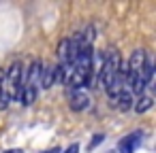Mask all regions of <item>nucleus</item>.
I'll use <instances>...</instances> for the list:
<instances>
[{
	"mask_svg": "<svg viewBox=\"0 0 156 153\" xmlns=\"http://www.w3.org/2000/svg\"><path fill=\"white\" fill-rule=\"evenodd\" d=\"M109 153H118V151H109Z\"/></svg>",
	"mask_w": 156,
	"mask_h": 153,
	"instance_id": "obj_14",
	"label": "nucleus"
},
{
	"mask_svg": "<svg viewBox=\"0 0 156 153\" xmlns=\"http://www.w3.org/2000/svg\"><path fill=\"white\" fill-rule=\"evenodd\" d=\"M152 104H154V100H152V96H139L135 102H133V111L135 113H145V111H150L152 108Z\"/></svg>",
	"mask_w": 156,
	"mask_h": 153,
	"instance_id": "obj_8",
	"label": "nucleus"
},
{
	"mask_svg": "<svg viewBox=\"0 0 156 153\" xmlns=\"http://www.w3.org/2000/svg\"><path fill=\"white\" fill-rule=\"evenodd\" d=\"M141 138H143L141 132H130L128 136H124L118 142V149H120L118 153H135L139 149V145H141Z\"/></svg>",
	"mask_w": 156,
	"mask_h": 153,
	"instance_id": "obj_5",
	"label": "nucleus"
},
{
	"mask_svg": "<svg viewBox=\"0 0 156 153\" xmlns=\"http://www.w3.org/2000/svg\"><path fill=\"white\" fill-rule=\"evenodd\" d=\"M56 64L54 62H43L41 64V77H39V85L43 89H49L56 85Z\"/></svg>",
	"mask_w": 156,
	"mask_h": 153,
	"instance_id": "obj_3",
	"label": "nucleus"
},
{
	"mask_svg": "<svg viewBox=\"0 0 156 153\" xmlns=\"http://www.w3.org/2000/svg\"><path fill=\"white\" fill-rule=\"evenodd\" d=\"M41 153H60V147H54V149H47V151H41Z\"/></svg>",
	"mask_w": 156,
	"mask_h": 153,
	"instance_id": "obj_12",
	"label": "nucleus"
},
{
	"mask_svg": "<svg viewBox=\"0 0 156 153\" xmlns=\"http://www.w3.org/2000/svg\"><path fill=\"white\" fill-rule=\"evenodd\" d=\"M105 91H107L109 100H111V98H115V96H120L122 91H128V89H126V72H124V66H122V70L111 79V83L105 87Z\"/></svg>",
	"mask_w": 156,
	"mask_h": 153,
	"instance_id": "obj_4",
	"label": "nucleus"
},
{
	"mask_svg": "<svg viewBox=\"0 0 156 153\" xmlns=\"http://www.w3.org/2000/svg\"><path fill=\"white\" fill-rule=\"evenodd\" d=\"M103 140H105V134H94V138H92V142L88 145V151H92V149H94V147H96L98 142H103Z\"/></svg>",
	"mask_w": 156,
	"mask_h": 153,
	"instance_id": "obj_10",
	"label": "nucleus"
},
{
	"mask_svg": "<svg viewBox=\"0 0 156 153\" xmlns=\"http://www.w3.org/2000/svg\"><path fill=\"white\" fill-rule=\"evenodd\" d=\"M41 60H34L32 64H30V68H28V72L24 75V85H28V87H37L39 89V77H41Z\"/></svg>",
	"mask_w": 156,
	"mask_h": 153,
	"instance_id": "obj_6",
	"label": "nucleus"
},
{
	"mask_svg": "<svg viewBox=\"0 0 156 153\" xmlns=\"http://www.w3.org/2000/svg\"><path fill=\"white\" fill-rule=\"evenodd\" d=\"M77 151H79V145H77V142H73V145H71L64 153H77Z\"/></svg>",
	"mask_w": 156,
	"mask_h": 153,
	"instance_id": "obj_11",
	"label": "nucleus"
},
{
	"mask_svg": "<svg viewBox=\"0 0 156 153\" xmlns=\"http://www.w3.org/2000/svg\"><path fill=\"white\" fill-rule=\"evenodd\" d=\"M9 104H11V96H9L7 87H2V89H0V111H7Z\"/></svg>",
	"mask_w": 156,
	"mask_h": 153,
	"instance_id": "obj_9",
	"label": "nucleus"
},
{
	"mask_svg": "<svg viewBox=\"0 0 156 153\" xmlns=\"http://www.w3.org/2000/svg\"><path fill=\"white\" fill-rule=\"evenodd\" d=\"M133 94L130 91H122L120 96H115V98H111V106L115 108V111H122V113H126V111H130L133 108Z\"/></svg>",
	"mask_w": 156,
	"mask_h": 153,
	"instance_id": "obj_7",
	"label": "nucleus"
},
{
	"mask_svg": "<svg viewBox=\"0 0 156 153\" xmlns=\"http://www.w3.org/2000/svg\"><path fill=\"white\" fill-rule=\"evenodd\" d=\"M90 106V96L83 89H69V108L79 113Z\"/></svg>",
	"mask_w": 156,
	"mask_h": 153,
	"instance_id": "obj_2",
	"label": "nucleus"
},
{
	"mask_svg": "<svg viewBox=\"0 0 156 153\" xmlns=\"http://www.w3.org/2000/svg\"><path fill=\"white\" fill-rule=\"evenodd\" d=\"M120 70H122V58H120L118 49L109 47V49L105 51L103 66H101V70H98V75H96V85L105 89V87L111 83V79H113Z\"/></svg>",
	"mask_w": 156,
	"mask_h": 153,
	"instance_id": "obj_1",
	"label": "nucleus"
},
{
	"mask_svg": "<svg viewBox=\"0 0 156 153\" xmlns=\"http://www.w3.org/2000/svg\"><path fill=\"white\" fill-rule=\"evenodd\" d=\"M5 153H24L22 149H9V151H5Z\"/></svg>",
	"mask_w": 156,
	"mask_h": 153,
	"instance_id": "obj_13",
	"label": "nucleus"
}]
</instances>
